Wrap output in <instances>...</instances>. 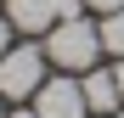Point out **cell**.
Returning <instances> with one entry per match:
<instances>
[{"label": "cell", "instance_id": "obj_1", "mask_svg": "<svg viewBox=\"0 0 124 118\" xmlns=\"http://www.w3.org/2000/svg\"><path fill=\"white\" fill-rule=\"evenodd\" d=\"M45 56H51L62 73H90L96 56H101L96 23H85V17H62V23L51 28V39H45Z\"/></svg>", "mask_w": 124, "mask_h": 118}, {"label": "cell", "instance_id": "obj_3", "mask_svg": "<svg viewBox=\"0 0 124 118\" xmlns=\"http://www.w3.org/2000/svg\"><path fill=\"white\" fill-rule=\"evenodd\" d=\"M34 112H39V118H85V112H90L85 84H79V79H68V73L45 79V84L34 90Z\"/></svg>", "mask_w": 124, "mask_h": 118}, {"label": "cell", "instance_id": "obj_10", "mask_svg": "<svg viewBox=\"0 0 124 118\" xmlns=\"http://www.w3.org/2000/svg\"><path fill=\"white\" fill-rule=\"evenodd\" d=\"M113 73H118V90H124V56H118V68H113Z\"/></svg>", "mask_w": 124, "mask_h": 118}, {"label": "cell", "instance_id": "obj_7", "mask_svg": "<svg viewBox=\"0 0 124 118\" xmlns=\"http://www.w3.org/2000/svg\"><path fill=\"white\" fill-rule=\"evenodd\" d=\"M6 51H11V17L0 11V56H6Z\"/></svg>", "mask_w": 124, "mask_h": 118}, {"label": "cell", "instance_id": "obj_2", "mask_svg": "<svg viewBox=\"0 0 124 118\" xmlns=\"http://www.w3.org/2000/svg\"><path fill=\"white\" fill-rule=\"evenodd\" d=\"M45 45H17L0 56V96H11V101H23V96H34L39 84H45Z\"/></svg>", "mask_w": 124, "mask_h": 118}, {"label": "cell", "instance_id": "obj_6", "mask_svg": "<svg viewBox=\"0 0 124 118\" xmlns=\"http://www.w3.org/2000/svg\"><path fill=\"white\" fill-rule=\"evenodd\" d=\"M96 34H101V51H107V56H124V6L101 17V23H96Z\"/></svg>", "mask_w": 124, "mask_h": 118}, {"label": "cell", "instance_id": "obj_9", "mask_svg": "<svg viewBox=\"0 0 124 118\" xmlns=\"http://www.w3.org/2000/svg\"><path fill=\"white\" fill-rule=\"evenodd\" d=\"M6 118H39V112H34V107H28V112H23V107H17V112H6Z\"/></svg>", "mask_w": 124, "mask_h": 118}, {"label": "cell", "instance_id": "obj_4", "mask_svg": "<svg viewBox=\"0 0 124 118\" xmlns=\"http://www.w3.org/2000/svg\"><path fill=\"white\" fill-rule=\"evenodd\" d=\"M6 17H11L17 34H45V28L62 23V6L56 0H6Z\"/></svg>", "mask_w": 124, "mask_h": 118}, {"label": "cell", "instance_id": "obj_5", "mask_svg": "<svg viewBox=\"0 0 124 118\" xmlns=\"http://www.w3.org/2000/svg\"><path fill=\"white\" fill-rule=\"evenodd\" d=\"M85 101H90V112H101V118H113L118 107H124V90H118V73H107V68H90L85 79Z\"/></svg>", "mask_w": 124, "mask_h": 118}, {"label": "cell", "instance_id": "obj_8", "mask_svg": "<svg viewBox=\"0 0 124 118\" xmlns=\"http://www.w3.org/2000/svg\"><path fill=\"white\" fill-rule=\"evenodd\" d=\"M85 6H96L101 17H107V11H118V6H124V0H85Z\"/></svg>", "mask_w": 124, "mask_h": 118}, {"label": "cell", "instance_id": "obj_12", "mask_svg": "<svg viewBox=\"0 0 124 118\" xmlns=\"http://www.w3.org/2000/svg\"><path fill=\"white\" fill-rule=\"evenodd\" d=\"M0 118H6V112H0Z\"/></svg>", "mask_w": 124, "mask_h": 118}, {"label": "cell", "instance_id": "obj_11", "mask_svg": "<svg viewBox=\"0 0 124 118\" xmlns=\"http://www.w3.org/2000/svg\"><path fill=\"white\" fill-rule=\"evenodd\" d=\"M113 118H124V107H118V112H113Z\"/></svg>", "mask_w": 124, "mask_h": 118}]
</instances>
